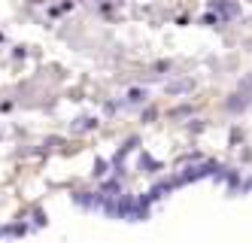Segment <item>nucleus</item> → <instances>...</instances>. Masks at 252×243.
Here are the masks:
<instances>
[{
    "label": "nucleus",
    "mask_w": 252,
    "mask_h": 243,
    "mask_svg": "<svg viewBox=\"0 0 252 243\" xmlns=\"http://www.w3.org/2000/svg\"><path fill=\"white\" fill-rule=\"evenodd\" d=\"M210 9H219L225 18H237V15H240V6H237V3H222V0H216Z\"/></svg>",
    "instance_id": "f257e3e1"
},
{
    "label": "nucleus",
    "mask_w": 252,
    "mask_h": 243,
    "mask_svg": "<svg viewBox=\"0 0 252 243\" xmlns=\"http://www.w3.org/2000/svg\"><path fill=\"white\" fill-rule=\"evenodd\" d=\"M125 101H128L131 106H140V104H146V101H149V91H146V88H131Z\"/></svg>",
    "instance_id": "f03ea898"
},
{
    "label": "nucleus",
    "mask_w": 252,
    "mask_h": 243,
    "mask_svg": "<svg viewBox=\"0 0 252 243\" xmlns=\"http://www.w3.org/2000/svg\"><path fill=\"white\" fill-rule=\"evenodd\" d=\"M94 128H97V119H92V116L73 122V131H76V134H82V131H94Z\"/></svg>",
    "instance_id": "7ed1b4c3"
},
{
    "label": "nucleus",
    "mask_w": 252,
    "mask_h": 243,
    "mask_svg": "<svg viewBox=\"0 0 252 243\" xmlns=\"http://www.w3.org/2000/svg\"><path fill=\"white\" fill-rule=\"evenodd\" d=\"M246 95H234L231 101H228V109H231V113H240V109H246Z\"/></svg>",
    "instance_id": "20e7f679"
},
{
    "label": "nucleus",
    "mask_w": 252,
    "mask_h": 243,
    "mask_svg": "<svg viewBox=\"0 0 252 243\" xmlns=\"http://www.w3.org/2000/svg\"><path fill=\"white\" fill-rule=\"evenodd\" d=\"M191 88H194V79H186V82H173V85H167L170 95H183V91H191Z\"/></svg>",
    "instance_id": "39448f33"
},
{
    "label": "nucleus",
    "mask_w": 252,
    "mask_h": 243,
    "mask_svg": "<svg viewBox=\"0 0 252 243\" xmlns=\"http://www.w3.org/2000/svg\"><path fill=\"white\" fill-rule=\"evenodd\" d=\"M201 25H219V15H213V12H207V15L201 18Z\"/></svg>",
    "instance_id": "423d86ee"
},
{
    "label": "nucleus",
    "mask_w": 252,
    "mask_h": 243,
    "mask_svg": "<svg viewBox=\"0 0 252 243\" xmlns=\"http://www.w3.org/2000/svg\"><path fill=\"white\" fill-rule=\"evenodd\" d=\"M106 174V161H94V176H103Z\"/></svg>",
    "instance_id": "0eeeda50"
}]
</instances>
